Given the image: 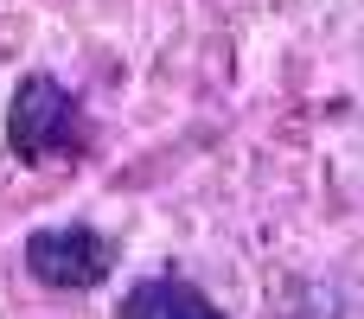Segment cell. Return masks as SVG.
<instances>
[{
    "mask_svg": "<svg viewBox=\"0 0 364 319\" xmlns=\"http://www.w3.org/2000/svg\"><path fill=\"white\" fill-rule=\"evenodd\" d=\"M115 237H102L96 224H51L26 237V275L51 294H90L109 281L115 269Z\"/></svg>",
    "mask_w": 364,
    "mask_h": 319,
    "instance_id": "2",
    "label": "cell"
},
{
    "mask_svg": "<svg viewBox=\"0 0 364 319\" xmlns=\"http://www.w3.org/2000/svg\"><path fill=\"white\" fill-rule=\"evenodd\" d=\"M115 319H224V307H211L192 281H179V275H147V281H134L128 294H122V307Z\"/></svg>",
    "mask_w": 364,
    "mask_h": 319,
    "instance_id": "3",
    "label": "cell"
},
{
    "mask_svg": "<svg viewBox=\"0 0 364 319\" xmlns=\"http://www.w3.org/2000/svg\"><path fill=\"white\" fill-rule=\"evenodd\" d=\"M6 147L19 153V166L77 160V153H90V115L58 77L32 70V77H19V90L6 102Z\"/></svg>",
    "mask_w": 364,
    "mask_h": 319,
    "instance_id": "1",
    "label": "cell"
}]
</instances>
